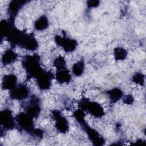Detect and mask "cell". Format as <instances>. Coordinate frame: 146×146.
<instances>
[{"label":"cell","instance_id":"9","mask_svg":"<svg viewBox=\"0 0 146 146\" xmlns=\"http://www.w3.org/2000/svg\"><path fill=\"white\" fill-rule=\"evenodd\" d=\"M17 78L13 74L5 75L3 79L2 87L4 89H13L15 87Z\"/></svg>","mask_w":146,"mask_h":146},{"label":"cell","instance_id":"7","mask_svg":"<svg viewBox=\"0 0 146 146\" xmlns=\"http://www.w3.org/2000/svg\"><path fill=\"white\" fill-rule=\"evenodd\" d=\"M29 94L28 88L23 85L15 87L10 92V97L17 100H22L26 98Z\"/></svg>","mask_w":146,"mask_h":146},{"label":"cell","instance_id":"12","mask_svg":"<svg viewBox=\"0 0 146 146\" xmlns=\"http://www.w3.org/2000/svg\"><path fill=\"white\" fill-rule=\"evenodd\" d=\"M23 3L24 2L23 1H12L11 2V3L9 5V11L12 18L14 17L17 15V14L18 13L19 10L21 9Z\"/></svg>","mask_w":146,"mask_h":146},{"label":"cell","instance_id":"1","mask_svg":"<svg viewBox=\"0 0 146 146\" xmlns=\"http://www.w3.org/2000/svg\"><path fill=\"white\" fill-rule=\"evenodd\" d=\"M39 62V58L36 55H28L25 57L22 63L29 76L36 78L44 71L40 67Z\"/></svg>","mask_w":146,"mask_h":146},{"label":"cell","instance_id":"13","mask_svg":"<svg viewBox=\"0 0 146 146\" xmlns=\"http://www.w3.org/2000/svg\"><path fill=\"white\" fill-rule=\"evenodd\" d=\"M110 100L112 102H115L119 100L123 95V92L119 88H114L108 92Z\"/></svg>","mask_w":146,"mask_h":146},{"label":"cell","instance_id":"16","mask_svg":"<svg viewBox=\"0 0 146 146\" xmlns=\"http://www.w3.org/2000/svg\"><path fill=\"white\" fill-rule=\"evenodd\" d=\"M115 56L117 60H123L127 56V51L122 48H116L114 51Z\"/></svg>","mask_w":146,"mask_h":146},{"label":"cell","instance_id":"18","mask_svg":"<svg viewBox=\"0 0 146 146\" xmlns=\"http://www.w3.org/2000/svg\"><path fill=\"white\" fill-rule=\"evenodd\" d=\"M133 80L140 85H143L144 82V76L141 73H137L133 77Z\"/></svg>","mask_w":146,"mask_h":146},{"label":"cell","instance_id":"4","mask_svg":"<svg viewBox=\"0 0 146 146\" xmlns=\"http://www.w3.org/2000/svg\"><path fill=\"white\" fill-rule=\"evenodd\" d=\"M55 40L57 44L63 47L64 50L67 52L74 51L77 44V42L74 40L66 37L62 38L60 36H56L55 37Z\"/></svg>","mask_w":146,"mask_h":146},{"label":"cell","instance_id":"19","mask_svg":"<svg viewBox=\"0 0 146 146\" xmlns=\"http://www.w3.org/2000/svg\"><path fill=\"white\" fill-rule=\"evenodd\" d=\"M123 100H124L125 103L128 104H130L132 103V102L133 101V98L132 96H131L130 95H128L125 96Z\"/></svg>","mask_w":146,"mask_h":146},{"label":"cell","instance_id":"6","mask_svg":"<svg viewBox=\"0 0 146 146\" xmlns=\"http://www.w3.org/2000/svg\"><path fill=\"white\" fill-rule=\"evenodd\" d=\"M1 124L6 129H11L15 127V123L14 117L10 111L8 110H5L1 112Z\"/></svg>","mask_w":146,"mask_h":146},{"label":"cell","instance_id":"3","mask_svg":"<svg viewBox=\"0 0 146 146\" xmlns=\"http://www.w3.org/2000/svg\"><path fill=\"white\" fill-rule=\"evenodd\" d=\"M15 120L18 126L23 130L33 133L35 129H34L33 117L30 116L26 113H21L17 116Z\"/></svg>","mask_w":146,"mask_h":146},{"label":"cell","instance_id":"17","mask_svg":"<svg viewBox=\"0 0 146 146\" xmlns=\"http://www.w3.org/2000/svg\"><path fill=\"white\" fill-rule=\"evenodd\" d=\"M54 66L56 67L58 70L66 68V63L63 58L58 57V58H56L54 61Z\"/></svg>","mask_w":146,"mask_h":146},{"label":"cell","instance_id":"2","mask_svg":"<svg viewBox=\"0 0 146 146\" xmlns=\"http://www.w3.org/2000/svg\"><path fill=\"white\" fill-rule=\"evenodd\" d=\"M79 106L82 110L87 111L95 117H101L104 113L103 108L100 104L95 102H90L86 99L80 101Z\"/></svg>","mask_w":146,"mask_h":146},{"label":"cell","instance_id":"5","mask_svg":"<svg viewBox=\"0 0 146 146\" xmlns=\"http://www.w3.org/2000/svg\"><path fill=\"white\" fill-rule=\"evenodd\" d=\"M53 117L56 120L55 127L57 129L62 133L66 132L68 129V122L58 111H54L52 113Z\"/></svg>","mask_w":146,"mask_h":146},{"label":"cell","instance_id":"14","mask_svg":"<svg viewBox=\"0 0 146 146\" xmlns=\"http://www.w3.org/2000/svg\"><path fill=\"white\" fill-rule=\"evenodd\" d=\"M48 20L45 16H42L35 23V28L38 30H42L48 26Z\"/></svg>","mask_w":146,"mask_h":146},{"label":"cell","instance_id":"11","mask_svg":"<svg viewBox=\"0 0 146 146\" xmlns=\"http://www.w3.org/2000/svg\"><path fill=\"white\" fill-rule=\"evenodd\" d=\"M17 58V55L12 50H6L2 56V62L4 64H9L14 62Z\"/></svg>","mask_w":146,"mask_h":146},{"label":"cell","instance_id":"8","mask_svg":"<svg viewBox=\"0 0 146 146\" xmlns=\"http://www.w3.org/2000/svg\"><path fill=\"white\" fill-rule=\"evenodd\" d=\"M52 78V74L50 72L44 71L36 78L38 86L42 90L48 89L51 85V81Z\"/></svg>","mask_w":146,"mask_h":146},{"label":"cell","instance_id":"20","mask_svg":"<svg viewBox=\"0 0 146 146\" xmlns=\"http://www.w3.org/2000/svg\"><path fill=\"white\" fill-rule=\"evenodd\" d=\"M99 2L97 1H90L88 2V6L90 7H95L98 5Z\"/></svg>","mask_w":146,"mask_h":146},{"label":"cell","instance_id":"10","mask_svg":"<svg viewBox=\"0 0 146 146\" xmlns=\"http://www.w3.org/2000/svg\"><path fill=\"white\" fill-rule=\"evenodd\" d=\"M56 78L60 83H67L71 79V75L69 71L66 68L58 70L56 74Z\"/></svg>","mask_w":146,"mask_h":146},{"label":"cell","instance_id":"15","mask_svg":"<svg viewBox=\"0 0 146 146\" xmlns=\"http://www.w3.org/2000/svg\"><path fill=\"white\" fill-rule=\"evenodd\" d=\"M84 70V63L82 61H79L74 64L72 67V72L76 76L80 75Z\"/></svg>","mask_w":146,"mask_h":146}]
</instances>
